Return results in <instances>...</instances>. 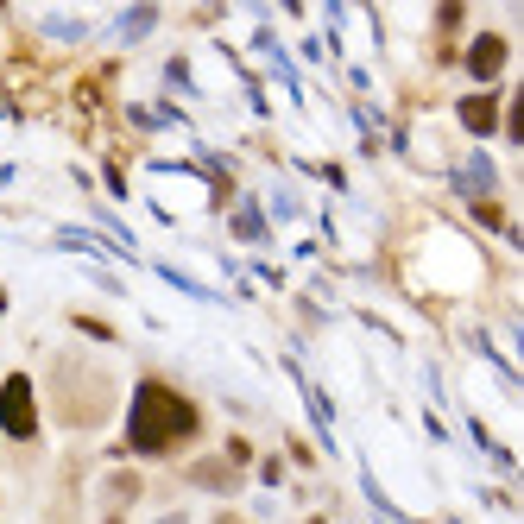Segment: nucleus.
Here are the masks:
<instances>
[{
    "mask_svg": "<svg viewBox=\"0 0 524 524\" xmlns=\"http://www.w3.org/2000/svg\"><path fill=\"white\" fill-rule=\"evenodd\" d=\"M455 184H461V190H468V196H480V203H487V190H493V165H487V158H480V152H474V158H468V165H461V171H455Z\"/></svg>",
    "mask_w": 524,
    "mask_h": 524,
    "instance_id": "39448f33",
    "label": "nucleus"
},
{
    "mask_svg": "<svg viewBox=\"0 0 524 524\" xmlns=\"http://www.w3.org/2000/svg\"><path fill=\"white\" fill-rule=\"evenodd\" d=\"M45 32H51V38H83V26H76V19H45Z\"/></svg>",
    "mask_w": 524,
    "mask_h": 524,
    "instance_id": "1a4fd4ad",
    "label": "nucleus"
},
{
    "mask_svg": "<svg viewBox=\"0 0 524 524\" xmlns=\"http://www.w3.org/2000/svg\"><path fill=\"white\" fill-rule=\"evenodd\" d=\"M190 480H196V487H215V493H234L240 487V474L228 468V461H196Z\"/></svg>",
    "mask_w": 524,
    "mask_h": 524,
    "instance_id": "423d86ee",
    "label": "nucleus"
},
{
    "mask_svg": "<svg viewBox=\"0 0 524 524\" xmlns=\"http://www.w3.org/2000/svg\"><path fill=\"white\" fill-rule=\"evenodd\" d=\"M499 70H506V38H499V32H480L474 45H468V76H474V83H493Z\"/></svg>",
    "mask_w": 524,
    "mask_h": 524,
    "instance_id": "7ed1b4c3",
    "label": "nucleus"
},
{
    "mask_svg": "<svg viewBox=\"0 0 524 524\" xmlns=\"http://www.w3.org/2000/svg\"><path fill=\"white\" fill-rule=\"evenodd\" d=\"M152 19H158V7H133L127 19H120V38H146V32H152Z\"/></svg>",
    "mask_w": 524,
    "mask_h": 524,
    "instance_id": "0eeeda50",
    "label": "nucleus"
},
{
    "mask_svg": "<svg viewBox=\"0 0 524 524\" xmlns=\"http://www.w3.org/2000/svg\"><path fill=\"white\" fill-rule=\"evenodd\" d=\"M0 430L13 442H26L38 430V411H32V379L26 373H7V386H0Z\"/></svg>",
    "mask_w": 524,
    "mask_h": 524,
    "instance_id": "f03ea898",
    "label": "nucleus"
},
{
    "mask_svg": "<svg viewBox=\"0 0 524 524\" xmlns=\"http://www.w3.org/2000/svg\"><path fill=\"white\" fill-rule=\"evenodd\" d=\"M310 524H322V518H310Z\"/></svg>",
    "mask_w": 524,
    "mask_h": 524,
    "instance_id": "f8f14e48",
    "label": "nucleus"
},
{
    "mask_svg": "<svg viewBox=\"0 0 524 524\" xmlns=\"http://www.w3.org/2000/svg\"><path fill=\"white\" fill-rule=\"evenodd\" d=\"M158 524H190V518H184V512H171V518H158Z\"/></svg>",
    "mask_w": 524,
    "mask_h": 524,
    "instance_id": "9d476101",
    "label": "nucleus"
},
{
    "mask_svg": "<svg viewBox=\"0 0 524 524\" xmlns=\"http://www.w3.org/2000/svg\"><path fill=\"white\" fill-rule=\"evenodd\" d=\"M196 436V405L184 392L158 386V379H146V386L133 392V411H127V449L139 455H165L171 442Z\"/></svg>",
    "mask_w": 524,
    "mask_h": 524,
    "instance_id": "f257e3e1",
    "label": "nucleus"
},
{
    "mask_svg": "<svg viewBox=\"0 0 524 524\" xmlns=\"http://www.w3.org/2000/svg\"><path fill=\"white\" fill-rule=\"evenodd\" d=\"M234 234H240V240H259V234H266V215H259V209L247 203V209L234 215Z\"/></svg>",
    "mask_w": 524,
    "mask_h": 524,
    "instance_id": "6e6552de",
    "label": "nucleus"
},
{
    "mask_svg": "<svg viewBox=\"0 0 524 524\" xmlns=\"http://www.w3.org/2000/svg\"><path fill=\"white\" fill-rule=\"evenodd\" d=\"M0 316H7V291H0Z\"/></svg>",
    "mask_w": 524,
    "mask_h": 524,
    "instance_id": "9b49d317",
    "label": "nucleus"
},
{
    "mask_svg": "<svg viewBox=\"0 0 524 524\" xmlns=\"http://www.w3.org/2000/svg\"><path fill=\"white\" fill-rule=\"evenodd\" d=\"M461 127L468 133H493L499 127V102L493 95H468V102H461Z\"/></svg>",
    "mask_w": 524,
    "mask_h": 524,
    "instance_id": "20e7f679",
    "label": "nucleus"
}]
</instances>
